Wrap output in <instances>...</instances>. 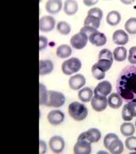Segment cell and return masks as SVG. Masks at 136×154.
<instances>
[{"label":"cell","instance_id":"37","mask_svg":"<svg viewBox=\"0 0 136 154\" xmlns=\"http://www.w3.org/2000/svg\"><path fill=\"white\" fill-rule=\"evenodd\" d=\"M129 62L133 65H136V46H133L129 49V54L128 57Z\"/></svg>","mask_w":136,"mask_h":154},{"label":"cell","instance_id":"34","mask_svg":"<svg viewBox=\"0 0 136 154\" xmlns=\"http://www.w3.org/2000/svg\"><path fill=\"white\" fill-rule=\"evenodd\" d=\"M116 139H118V136L116 134H114V133H109V134H107L105 136V138H104V146H105V147L106 149H108L109 146Z\"/></svg>","mask_w":136,"mask_h":154},{"label":"cell","instance_id":"12","mask_svg":"<svg viewBox=\"0 0 136 154\" xmlns=\"http://www.w3.org/2000/svg\"><path fill=\"white\" fill-rule=\"evenodd\" d=\"M86 84V79L81 74H77L72 75L69 79V87L72 90H80Z\"/></svg>","mask_w":136,"mask_h":154},{"label":"cell","instance_id":"19","mask_svg":"<svg viewBox=\"0 0 136 154\" xmlns=\"http://www.w3.org/2000/svg\"><path fill=\"white\" fill-rule=\"evenodd\" d=\"M64 12L67 16H73L75 15L78 10V5L76 1L73 0H67L64 5Z\"/></svg>","mask_w":136,"mask_h":154},{"label":"cell","instance_id":"29","mask_svg":"<svg viewBox=\"0 0 136 154\" xmlns=\"http://www.w3.org/2000/svg\"><path fill=\"white\" fill-rule=\"evenodd\" d=\"M56 28H57L58 32L60 34H62V35H68L69 33H71V26H70V24L67 23L66 22H64V21L58 22Z\"/></svg>","mask_w":136,"mask_h":154},{"label":"cell","instance_id":"2","mask_svg":"<svg viewBox=\"0 0 136 154\" xmlns=\"http://www.w3.org/2000/svg\"><path fill=\"white\" fill-rule=\"evenodd\" d=\"M68 113L75 121H82L87 117L88 110L85 105L75 101L68 106Z\"/></svg>","mask_w":136,"mask_h":154},{"label":"cell","instance_id":"33","mask_svg":"<svg viewBox=\"0 0 136 154\" xmlns=\"http://www.w3.org/2000/svg\"><path fill=\"white\" fill-rule=\"evenodd\" d=\"M99 59H108L113 62L114 58H113V54L111 53V51L108 49H103L101 50L99 52L98 56Z\"/></svg>","mask_w":136,"mask_h":154},{"label":"cell","instance_id":"1","mask_svg":"<svg viewBox=\"0 0 136 154\" xmlns=\"http://www.w3.org/2000/svg\"><path fill=\"white\" fill-rule=\"evenodd\" d=\"M116 88L124 101H136V65L131 64L123 69L117 79Z\"/></svg>","mask_w":136,"mask_h":154},{"label":"cell","instance_id":"43","mask_svg":"<svg viewBox=\"0 0 136 154\" xmlns=\"http://www.w3.org/2000/svg\"><path fill=\"white\" fill-rule=\"evenodd\" d=\"M135 128H136V121H135Z\"/></svg>","mask_w":136,"mask_h":154},{"label":"cell","instance_id":"30","mask_svg":"<svg viewBox=\"0 0 136 154\" xmlns=\"http://www.w3.org/2000/svg\"><path fill=\"white\" fill-rule=\"evenodd\" d=\"M125 30L129 34H135L136 33V18L132 17L129 18L125 23Z\"/></svg>","mask_w":136,"mask_h":154},{"label":"cell","instance_id":"10","mask_svg":"<svg viewBox=\"0 0 136 154\" xmlns=\"http://www.w3.org/2000/svg\"><path fill=\"white\" fill-rule=\"evenodd\" d=\"M91 151V143L85 140H77L73 147V152L75 154H90Z\"/></svg>","mask_w":136,"mask_h":154},{"label":"cell","instance_id":"5","mask_svg":"<svg viewBox=\"0 0 136 154\" xmlns=\"http://www.w3.org/2000/svg\"><path fill=\"white\" fill-rule=\"evenodd\" d=\"M101 139V133L98 128H93L88 129V131L82 133L78 136L77 140H85L89 143H96Z\"/></svg>","mask_w":136,"mask_h":154},{"label":"cell","instance_id":"6","mask_svg":"<svg viewBox=\"0 0 136 154\" xmlns=\"http://www.w3.org/2000/svg\"><path fill=\"white\" fill-rule=\"evenodd\" d=\"M88 41V37L85 33H79L74 34L71 38L70 43L71 46L76 50H82L87 45Z\"/></svg>","mask_w":136,"mask_h":154},{"label":"cell","instance_id":"17","mask_svg":"<svg viewBox=\"0 0 136 154\" xmlns=\"http://www.w3.org/2000/svg\"><path fill=\"white\" fill-rule=\"evenodd\" d=\"M45 9L51 15L57 14L62 9V3L60 0H49L45 5Z\"/></svg>","mask_w":136,"mask_h":154},{"label":"cell","instance_id":"41","mask_svg":"<svg viewBox=\"0 0 136 154\" xmlns=\"http://www.w3.org/2000/svg\"><path fill=\"white\" fill-rule=\"evenodd\" d=\"M128 106H129V110L132 111V113H133V116H134V117L136 116V101H133V102H129L128 104Z\"/></svg>","mask_w":136,"mask_h":154},{"label":"cell","instance_id":"20","mask_svg":"<svg viewBox=\"0 0 136 154\" xmlns=\"http://www.w3.org/2000/svg\"><path fill=\"white\" fill-rule=\"evenodd\" d=\"M94 97V91L90 88H82L78 92V98L82 102L87 103L91 101Z\"/></svg>","mask_w":136,"mask_h":154},{"label":"cell","instance_id":"28","mask_svg":"<svg viewBox=\"0 0 136 154\" xmlns=\"http://www.w3.org/2000/svg\"><path fill=\"white\" fill-rule=\"evenodd\" d=\"M113 62L108 59H99L98 62L96 63H94L96 66L98 67L100 70H102L103 72L108 71L109 69H111V67L112 65Z\"/></svg>","mask_w":136,"mask_h":154},{"label":"cell","instance_id":"31","mask_svg":"<svg viewBox=\"0 0 136 154\" xmlns=\"http://www.w3.org/2000/svg\"><path fill=\"white\" fill-rule=\"evenodd\" d=\"M91 71H92V75L94 78L96 79V80L101 81L102 79H104L106 77V73L102 71V70H100L95 64H94L92 66Z\"/></svg>","mask_w":136,"mask_h":154},{"label":"cell","instance_id":"9","mask_svg":"<svg viewBox=\"0 0 136 154\" xmlns=\"http://www.w3.org/2000/svg\"><path fill=\"white\" fill-rule=\"evenodd\" d=\"M49 146L50 150L54 153H60L63 152L65 148V140L59 135H55L50 138L49 141Z\"/></svg>","mask_w":136,"mask_h":154},{"label":"cell","instance_id":"15","mask_svg":"<svg viewBox=\"0 0 136 154\" xmlns=\"http://www.w3.org/2000/svg\"><path fill=\"white\" fill-rule=\"evenodd\" d=\"M112 39H113V42L115 44L123 46L129 42V38L128 33H126L125 31L118 29V30H116L112 34Z\"/></svg>","mask_w":136,"mask_h":154},{"label":"cell","instance_id":"36","mask_svg":"<svg viewBox=\"0 0 136 154\" xmlns=\"http://www.w3.org/2000/svg\"><path fill=\"white\" fill-rule=\"evenodd\" d=\"M88 16H92V17H96L101 21L103 17V11H101L100 8H93L88 11Z\"/></svg>","mask_w":136,"mask_h":154},{"label":"cell","instance_id":"35","mask_svg":"<svg viewBox=\"0 0 136 154\" xmlns=\"http://www.w3.org/2000/svg\"><path fill=\"white\" fill-rule=\"evenodd\" d=\"M125 146L130 151H136V137L135 136H129L126 139Z\"/></svg>","mask_w":136,"mask_h":154},{"label":"cell","instance_id":"18","mask_svg":"<svg viewBox=\"0 0 136 154\" xmlns=\"http://www.w3.org/2000/svg\"><path fill=\"white\" fill-rule=\"evenodd\" d=\"M107 100L108 105L112 109H118L123 105V99L117 93L110 94Z\"/></svg>","mask_w":136,"mask_h":154},{"label":"cell","instance_id":"11","mask_svg":"<svg viewBox=\"0 0 136 154\" xmlns=\"http://www.w3.org/2000/svg\"><path fill=\"white\" fill-rule=\"evenodd\" d=\"M65 119V114L60 110H54L49 111L48 114V121L54 126L60 125V123H62Z\"/></svg>","mask_w":136,"mask_h":154},{"label":"cell","instance_id":"42","mask_svg":"<svg viewBox=\"0 0 136 154\" xmlns=\"http://www.w3.org/2000/svg\"><path fill=\"white\" fill-rule=\"evenodd\" d=\"M97 3H98V1H96V0H93V1H87V0H84V1H83V4L87 6L94 5H96Z\"/></svg>","mask_w":136,"mask_h":154},{"label":"cell","instance_id":"24","mask_svg":"<svg viewBox=\"0 0 136 154\" xmlns=\"http://www.w3.org/2000/svg\"><path fill=\"white\" fill-rule=\"evenodd\" d=\"M120 131L123 136L129 137V136H131L135 134V127L131 122H124L120 127Z\"/></svg>","mask_w":136,"mask_h":154},{"label":"cell","instance_id":"13","mask_svg":"<svg viewBox=\"0 0 136 154\" xmlns=\"http://www.w3.org/2000/svg\"><path fill=\"white\" fill-rule=\"evenodd\" d=\"M88 40L92 45L100 47V46H102V45H106V41H107V38H106V36L105 35V33L99 32L98 30H96L94 33H93L88 37Z\"/></svg>","mask_w":136,"mask_h":154},{"label":"cell","instance_id":"26","mask_svg":"<svg viewBox=\"0 0 136 154\" xmlns=\"http://www.w3.org/2000/svg\"><path fill=\"white\" fill-rule=\"evenodd\" d=\"M84 27H90V28L98 29L100 26V20L92 16H87L83 22Z\"/></svg>","mask_w":136,"mask_h":154},{"label":"cell","instance_id":"21","mask_svg":"<svg viewBox=\"0 0 136 154\" xmlns=\"http://www.w3.org/2000/svg\"><path fill=\"white\" fill-rule=\"evenodd\" d=\"M109 150V152L113 154H120L123 152V144L122 142V140H120L119 138L118 139H116L114 140L111 145L109 146V148L107 149Z\"/></svg>","mask_w":136,"mask_h":154},{"label":"cell","instance_id":"40","mask_svg":"<svg viewBox=\"0 0 136 154\" xmlns=\"http://www.w3.org/2000/svg\"><path fill=\"white\" fill-rule=\"evenodd\" d=\"M47 151V145L44 140H39V153L44 154Z\"/></svg>","mask_w":136,"mask_h":154},{"label":"cell","instance_id":"25","mask_svg":"<svg viewBox=\"0 0 136 154\" xmlns=\"http://www.w3.org/2000/svg\"><path fill=\"white\" fill-rule=\"evenodd\" d=\"M127 49L125 47H123V46H119V47H117L113 51V58L114 60L117 61V62H123L127 58Z\"/></svg>","mask_w":136,"mask_h":154},{"label":"cell","instance_id":"7","mask_svg":"<svg viewBox=\"0 0 136 154\" xmlns=\"http://www.w3.org/2000/svg\"><path fill=\"white\" fill-rule=\"evenodd\" d=\"M91 105L92 108L97 112L103 111L104 110L106 109L107 105H108V100L107 98L102 96V95H99V94H94L91 100Z\"/></svg>","mask_w":136,"mask_h":154},{"label":"cell","instance_id":"22","mask_svg":"<svg viewBox=\"0 0 136 154\" xmlns=\"http://www.w3.org/2000/svg\"><path fill=\"white\" fill-rule=\"evenodd\" d=\"M121 21V15L118 11H110L106 16V22L111 26H117Z\"/></svg>","mask_w":136,"mask_h":154},{"label":"cell","instance_id":"27","mask_svg":"<svg viewBox=\"0 0 136 154\" xmlns=\"http://www.w3.org/2000/svg\"><path fill=\"white\" fill-rule=\"evenodd\" d=\"M48 94L49 91L47 90L46 87L44 84H39V105H46L47 100H48Z\"/></svg>","mask_w":136,"mask_h":154},{"label":"cell","instance_id":"32","mask_svg":"<svg viewBox=\"0 0 136 154\" xmlns=\"http://www.w3.org/2000/svg\"><path fill=\"white\" fill-rule=\"evenodd\" d=\"M122 117H123V119L126 122L131 121V120L134 118L133 113H132V111L129 110V106H128L127 104L124 105L123 108V111H122Z\"/></svg>","mask_w":136,"mask_h":154},{"label":"cell","instance_id":"39","mask_svg":"<svg viewBox=\"0 0 136 154\" xmlns=\"http://www.w3.org/2000/svg\"><path fill=\"white\" fill-rule=\"evenodd\" d=\"M96 30H97V29H95V28H90V27H84V26H83V27L80 29V32H81V33H85L88 37H89V36H90L93 33H94Z\"/></svg>","mask_w":136,"mask_h":154},{"label":"cell","instance_id":"38","mask_svg":"<svg viewBox=\"0 0 136 154\" xmlns=\"http://www.w3.org/2000/svg\"><path fill=\"white\" fill-rule=\"evenodd\" d=\"M48 45V38L44 36L39 37V51H44Z\"/></svg>","mask_w":136,"mask_h":154},{"label":"cell","instance_id":"16","mask_svg":"<svg viewBox=\"0 0 136 154\" xmlns=\"http://www.w3.org/2000/svg\"><path fill=\"white\" fill-rule=\"evenodd\" d=\"M54 70V63L51 60L45 59L40 60L39 62V75H49Z\"/></svg>","mask_w":136,"mask_h":154},{"label":"cell","instance_id":"8","mask_svg":"<svg viewBox=\"0 0 136 154\" xmlns=\"http://www.w3.org/2000/svg\"><path fill=\"white\" fill-rule=\"evenodd\" d=\"M55 27V19L51 16H44L39 20V29L41 32L48 33L54 30Z\"/></svg>","mask_w":136,"mask_h":154},{"label":"cell","instance_id":"23","mask_svg":"<svg viewBox=\"0 0 136 154\" xmlns=\"http://www.w3.org/2000/svg\"><path fill=\"white\" fill-rule=\"evenodd\" d=\"M72 50L68 45H61L56 50V55L60 58H66L71 55Z\"/></svg>","mask_w":136,"mask_h":154},{"label":"cell","instance_id":"3","mask_svg":"<svg viewBox=\"0 0 136 154\" xmlns=\"http://www.w3.org/2000/svg\"><path fill=\"white\" fill-rule=\"evenodd\" d=\"M82 68V63L77 57H71L65 60L61 66V70L63 74L66 75H71L77 72H78Z\"/></svg>","mask_w":136,"mask_h":154},{"label":"cell","instance_id":"14","mask_svg":"<svg viewBox=\"0 0 136 154\" xmlns=\"http://www.w3.org/2000/svg\"><path fill=\"white\" fill-rule=\"evenodd\" d=\"M111 89H112L111 84L107 81H103L96 86L95 89L94 90V94H99V95L107 97L109 94H111Z\"/></svg>","mask_w":136,"mask_h":154},{"label":"cell","instance_id":"4","mask_svg":"<svg viewBox=\"0 0 136 154\" xmlns=\"http://www.w3.org/2000/svg\"><path fill=\"white\" fill-rule=\"evenodd\" d=\"M65 102V97L62 93L57 92V91H49L46 106L59 108L62 105H64Z\"/></svg>","mask_w":136,"mask_h":154}]
</instances>
